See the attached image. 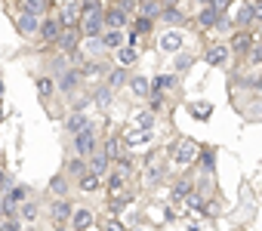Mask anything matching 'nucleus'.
Wrapping results in <instances>:
<instances>
[{"label":"nucleus","mask_w":262,"mask_h":231,"mask_svg":"<svg viewBox=\"0 0 262 231\" xmlns=\"http://www.w3.org/2000/svg\"><path fill=\"white\" fill-rule=\"evenodd\" d=\"M120 136H123V145H126V151H129V154L139 151V148H151V133H142V130H136V127L123 130Z\"/></svg>","instance_id":"aec40b11"},{"label":"nucleus","mask_w":262,"mask_h":231,"mask_svg":"<svg viewBox=\"0 0 262 231\" xmlns=\"http://www.w3.org/2000/svg\"><path fill=\"white\" fill-rule=\"evenodd\" d=\"M129 77H133V71L129 68H120V65H114L108 74H105V83L117 93V89H123V86H129Z\"/></svg>","instance_id":"7c9ffc66"},{"label":"nucleus","mask_w":262,"mask_h":231,"mask_svg":"<svg viewBox=\"0 0 262 231\" xmlns=\"http://www.w3.org/2000/svg\"><path fill=\"white\" fill-rule=\"evenodd\" d=\"M126 89H129V96H133L136 102H148V96H151V80L142 77V74H133Z\"/></svg>","instance_id":"cd10ccee"},{"label":"nucleus","mask_w":262,"mask_h":231,"mask_svg":"<svg viewBox=\"0 0 262 231\" xmlns=\"http://www.w3.org/2000/svg\"><path fill=\"white\" fill-rule=\"evenodd\" d=\"M145 108H148V111H155V114H158V111H164V108H167V96L151 93V96H148V102H145Z\"/></svg>","instance_id":"8fccbe9b"},{"label":"nucleus","mask_w":262,"mask_h":231,"mask_svg":"<svg viewBox=\"0 0 262 231\" xmlns=\"http://www.w3.org/2000/svg\"><path fill=\"white\" fill-rule=\"evenodd\" d=\"M56 19H59V25L65 28V31H71V28H77L80 25V4H77V0H65V4H59V10L53 13Z\"/></svg>","instance_id":"ddd939ff"},{"label":"nucleus","mask_w":262,"mask_h":231,"mask_svg":"<svg viewBox=\"0 0 262 231\" xmlns=\"http://www.w3.org/2000/svg\"><path fill=\"white\" fill-rule=\"evenodd\" d=\"M129 188H133V182H129L126 176H120L117 170H111V176L105 179V191L108 194H120V191H129Z\"/></svg>","instance_id":"4c0bfd02"},{"label":"nucleus","mask_w":262,"mask_h":231,"mask_svg":"<svg viewBox=\"0 0 262 231\" xmlns=\"http://www.w3.org/2000/svg\"><path fill=\"white\" fill-rule=\"evenodd\" d=\"M93 124H96V121H93V114H90V111H68L65 118H62V127H65L68 139L77 136V133H83V130H90Z\"/></svg>","instance_id":"f8f14e48"},{"label":"nucleus","mask_w":262,"mask_h":231,"mask_svg":"<svg viewBox=\"0 0 262 231\" xmlns=\"http://www.w3.org/2000/svg\"><path fill=\"white\" fill-rule=\"evenodd\" d=\"M19 10H25V13H34V16L47 19V16H53V13L59 10V4H56V0H22ZM19 10H16V13H19Z\"/></svg>","instance_id":"b1692460"},{"label":"nucleus","mask_w":262,"mask_h":231,"mask_svg":"<svg viewBox=\"0 0 262 231\" xmlns=\"http://www.w3.org/2000/svg\"><path fill=\"white\" fill-rule=\"evenodd\" d=\"M139 164H142V179H145L148 188H158V185H167V182L176 179L173 170H170L173 160L164 154V148H148Z\"/></svg>","instance_id":"f257e3e1"},{"label":"nucleus","mask_w":262,"mask_h":231,"mask_svg":"<svg viewBox=\"0 0 262 231\" xmlns=\"http://www.w3.org/2000/svg\"><path fill=\"white\" fill-rule=\"evenodd\" d=\"M4 118H7V108H4V99H0V124H4Z\"/></svg>","instance_id":"680f3d73"},{"label":"nucleus","mask_w":262,"mask_h":231,"mask_svg":"<svg viewBox=\"0 0 262 231\" xmlns=\"http://www.w3.org/2000/svg\"><path fill=\"white\" fill-rule=\"evenodd\" d=\"M62 173H65L71 182H80V179L90 173V160H86V157H77V154H68V160H65Z\"/></svg>","instance_id":"5701e85b"},{"label":"nucleus","mask_w":262,"mask_h":231,"mask_svg":"<svg viewBox=\"0 0 262 231\" xmlns=\"http://www.w3.org/2000/svg\"><path fill=\"white\" fill-rule=\"evenodd\" d=\"M185 43H188V40H185V31L167 28V31H161V34H158V47H161L164 53H170V56H179V53H185V50H188Z\"/></svg>","instance_id":"9d476101"},{"label":"nucleus","mask_w":262,"mask_h":231,"mask_svg":"<svg viewBox=\"0 0 262 231\" xmlns=\"http://www.w3.org/2000/svg\"><path fill=\"white\" fill-rule=\"evenodd\" d=\"M161 4H164V7H182L185 0H161Z\"/></svg>","instance_id":"bf43d9fd"},{"label":"nucleus","mask_w":262,"mask_h":231,"mask_svg":"<svg viewBox=\"0 0 262 231\" xmlns=\"http://www.w3.org/2000/svg\"><path fill=\"white\" fill-rule=\"evenodd\" d=\"M111 170H114V160H111V157H105L102 151L90 157V173H93V176H99L102 182H105V179L111 176Z\"/></svg>","instance_id":"473e14b6"},{"label":"nucleus","mask_w":262,"mask_h":231,"mask_svg":"<svg viewBox=\"0 0 262 231\" xmlns=\"http://www.w3.org/2000/svg\"><path fill=\"white\" fill-rule=\"evenodd\" d=\"M111 7H117V10H123L129 19H136L139 16V0H108Z\"/></svg>","instance_id":"49530a36"},{"label":"nucleus","mask_w":262,"mask_h":231,"mask_svg":"<svg viewBox=\"0 0 262 231\" xmlns=\"http://www.w3.org/2000/svg\"><path fill=\"white\" fill-rule=\"evenodd\" d=\"M10 185H13V173H10L4 164H0V191H7Z\"/></svg>","instance_id":"864d4df0"},{"label":"nucleus","mask_w":262,"mask_h":231,"mask_svg":"<svg viewBox=\"0 0 262 231\" xmlns=\"http://www.w3.org/2000/svg\"><path fill=\"white\" fill-rule=\"evenodd\" d=\"M161 25H167V28H176V31H185L188 25H194L191 22V16L182 10V7H164V13H161V19H158Z\"/></svg>","instance_id":"4468645a"},{"label":"nucleus","mask_w":262,"mask_h":231,"mask_svg":"<svg viewBox=\"0 0 262 231\" xmlns=\"http://www.w3.org/2000/svg\"><path fill=\"white\" fill-rule=\"evenodd\" d=\"M151 93H179V74L176 71H164V74H155L151 77Z\"/></svg>","instance_id":"412c9836"},{"label":"nucleus","mask_w":262,"mask_h":231,"mask_svg":"<svg viewBox=\"0 0 262 231\" xmlns=\"http://www.w3.org/2000/svg\"><path fill=\"white\" fill-rule=\"evenodd\" d=\"M68 68H71V59L53 50V56H50V62H47V74H50V77H62Z\"/></svg>","instance_id":"c9c22d12"},{"label":"nucleus","mask_w":262,"mask_h":231,"mask_svg":"<svg viewBox=\"0 0 262 231\" xmlns=\"http://www.w3.org/2000/svg\"><path fill=\"white\" fill-rule=\"evenodd\" d=\"M77 31L83 34V40L102 37V34H105V10H102V13H83V16H80Z\"/></svg>","instance_id":"1a4fd4ad"},{"label":"nucleus","mask_w":262,"mask_h":231,"mask_svg":"<svg viewBox=\"0 0 262 231\" xmlns=\"http://www.w3.org/2000/svg\"><path fill=\"white\" fill-rule=\"evenodd\" d=\"M225 16H228V13H222V10H216V7H204V10H194L191 22H194V28H198L201 34H216L219 22H222Z\"/></svg>","instance_id":"423d86ee"},{"label":"nucleus","mask_w":262,"mask_h":231,"mask_svg":"<svg viewBox=\"0 0 262 231\" xmlns=\"http://www.w3.org/2000/svg\"><path fill=\"white\" fill-rule=\"evenodd\" d=\"M155 124H158V114L148 111V108H139V111L133 114V127L142 130V133H155Z\"/></svg>","instance_id":"72a5a7b5"},{"label":"nucleus","mask_w":262,"mask_h":231,"mask_svg":"<svg viewBox=\"0 0 262 231\" xmlns=\"http://www.w3.org/2000/svg\"><path fill=\"white\" fill-rule=\"evenodd\" d=\"M164 219H167V222H176V213H173V210L167 206V210H164Z\"/></svg>","instance_id":"052dcab7"},{"label":"nucleus","mask_w":262,"mask_h":231,"mask_svg":"<svg viewBox=\"0 0 262 231\" xmlns=\"http://www.w3.org/2000/svg\"><path fill=\"white\" fill-rule=\"evenodd\" d=\"M102 43H105V50L114 56L120 47H126V31H105V34H102Z\"/></svg>","instance_id":"58836bf2"},{"label":"nucleus","mask_w":262,"mask_h":231,"mask_svg":"<svg viewBox=\"0 0 262 231\" xmlns=\"http://www.w3.org/2000/svg\"><path fill=\"white\" fill-rule=\"evenodd\" d=\"M0 228H4V231H22L25 222L22 219H7V222H0Z\"/></svg>","instance_id":"5fc2aeb1"},{"label":"nucleus","mask_w":262,"mask_h":231,"mask_svg":"<svg viewBox=\"0 0 262 231\" xmlns=\"http://www.w3.org/2000/svg\"><path fill=\"white\" fill-rule=\"evenodd\" d=\"M56 4H62V0H56Z\"/></svg>","instance_id":"69168bd1"},{"label":"nucleus","mask_w":262,"mask_h":231,"mask_svg":"<svg viewBox=\"0 0 262 231\" xmlns=\"http://www.w3.org/2000/svg\"><path fill=\"white\" fill-rule=\"evenodd\" d=\"M4 206H7V194L0 191V222H4Z\"/></svg>","instance_id":"13d9d810"},{"label":"nucleus","mask_w":262,"mask_h":231,"mask_svg":"<svg viewBox=\"0 0 262 231\" xmlns=\"http://www.w3.org/2000/svg\"><path fill=\"white\" fill-rule=\"evenodd\" d=\"M93 105V96H90V89H83L80 96H74L71 102H68V111H86Z\"/></svg>","instance_id":"de8ad7c7"},{"label":"nucleus","mask_w":262,"mask_h":231,"mask_svg":"<svg viewBox=\"0 0 262 231\" xmlns=\"http://www.w3.org/2000/svg\"><path fill=\"white\" fill-rule=\"evenodd\" d=\"M191 4H194L198 10H204V7H213V4H216V0H191Z\"/></svg>","instance_id":"4d7b16f0"},{"label":"nucleus","mask_w":262,"mask_h":231,"mask_svg":"<svg viewBox=\"0 0 262 231\" xmlns=\"http://www.w3.org/2000/svg\"><path fill=\"white\" fill-rule=\"evenodd\" d=\"M96 225H99L102 231H129V228H126V225H123V222H120L117 216H102V219H99Z\"/></svg>","instance_id":"09e8293b"},{"label":"nucleus","mask_w":262,"mask_h":231,"mask_svg":"<svg viewBox=\"0 0 262 231\" xmlns=\"http://www.w3.org/2000/svg\"><path fill=\"white\" fill-rule=\"evenodd\" d=\"M136 231H142V228H136Z\"/></svg>","instance_id":"338daca9"},{"label":"nucleus","mask_w":262,"mask_h":231,"mask_svg":"<svg viewBox=\"0 0 262 231\" xmlns=\"http://www.w3.org/2000/svg\"><path fill=\"white\" fill-rule=\"evenodd\" d=\"M139 50L136 47H120L117 53H114V65H120V68H133V65H139Z\"/></svg>","instance_id":"f704fd0d"},{"label":"nucleus","mask_w":262,"mask_h":231,"mask_svg":"<svg viewBox=\"0 0 262 231\" xmlns=\"http://www.w3.org/2000/svg\"><path fill=\"white\" fill-rule=\"evenodd\" d=\"M201 59L210 65V68H228V62H231V50H228V40H207L204 43V53H201Z\"/></svg>","instance_id":"39448f33"},{"label":"nucleus","mask_w":262,"mask_h":231,"mask_svg":"<svg viewBox=\"0 0 262 231\" xmlns=\"http://www.w3.org/2000/svg\"><path fill=\"white\" fill-rule=\"evenodd\" d=\"M4 194H7V200H10V203H16V206H22V203H28V200H31V188H28V185H22V182H13Z\"/></svg>","instance_id":"e433bc0d"},{"label":"nucleus","mask_w":262,"mask_h":231,"mask_svg":"<svg viewBox=\"0 0 262 231\" xmlns=\"http://www.w3.org/2000/svg\"><path fill=\"white\" fill-rule=\"evenodd\" d=\"M74 203H71V197H65V200H50V206H47V219L53 222V228L56 225H71V216H74Z\"/></svg>","instance_id":"9b49d317"},{"label":"nucleus","mask_w":262,"mask_h":231,"mask_svg":"<svg viewBox=\"0 0 262 231\" xmlns=\"http://www.w3.org/2000/svg\"><path fill=\"white\" fill-rule=\"evenodd\" d=\"M194 167L201 170V176H216V148H213V145H204Z\"/></svg>","instance_id":"2f4dec72"},{"label":"nucleus","mask_w":262,"mask_h":231,"mask_svg":"<svg viewBox=\"0 0 262 231\" xmlns=\"http://www.w3.org/2000/svg\"><path fill=\"white\" fill-rule=\"evenodd\" d=\"M90 96H93V105H96L99 111H108V108L114 105V89H111L105 80L93 83V86H90Z\"/></svg>","instance_id":"4be33fe9"},{"label":"nucleus","mask_w":262,"mask_h":231,"mask_svg":"<svg viewBox=\"0 0 262 231\" xmlns=\"http://www.w3.org/2000/svg\"><path fill=\"white\" fill-rule=\"evenodd\" d=\"M256 31H234L231 37H228V50H231V59H237L241 65L247 62V56H250V50L256 47Z\"/></svg>","instance_id":"0eeeda50"},{"label":"nucleus","mask_w":262,"mask_h":231,"mask_svg":"<svg viewBox=\"0 0 262 231\" xmlns=\"http://www.w3.org/2000/svg\"><path fill=\"white\" fill-rule=\"evenodd\" d=\"M114 68V56H108V59H86L83 65H80V71H83V80H105V74Z\"/></svg>","instance_id":"2eb2a0df"},{"label":"nucleus","mask_w":262,"mask_h":231,"mask_svg":"<svg viewBox=\"0 0 262 231\" xmlns=\"http://www.w3.org/2000/svg\"><path fill=\"white\" fill-rule=\"evenodd\" d=\"M47 191L53 194V200H65V197L71 194V179H68L65 173H56V176L50 179V185H47Z\"/></svg>","instance_id":"c85d7f7f"},{"label":"nucleus","mask_w":262,"mask_h":231,"mask_svg":"<svg viewBox=\"0 0 262 231\" xmlns=\"http://www.w3.org/2000/svg\"><path fill=\"white\" fill-rule=\"evenodd\" d=\"M96 222H99V216L90 206H77L74 216H71V231H90Z\"/></svg>","instance_id":"bb28decb"},{"label":"nucleus","mask_w":262,"mask_h":231,"mask_svg":"<svg viewBox=\"0 0 262 231\" xmlns=\"http://www.w3.org/2000/svg\"><path fill=\"white\" fill-rule=\"evenodd\" d=\"M77 4H80V13H102L108 7L105 0H77Z\"/></svg>","instance_id":"3c124183"},{"label":"nucleus","mask_w":262,"mask_h":231,"mask_svg":"<svg viewBox=\"0 0 262 231\" xmlns=\"http://www.w3.org/2000/svg\"><path fill=\"white\" fill-rule=\"evenodd\" d=\"M77 191H80V194H96V191H105V182H102L99 176L86 173V176L77 182Z\"/></svg>","instance_id":"37998d69"},{"label":"nucleus","mask_w":262,"mask_h":231,"mask_svg":"<svg viewBox=\"0 0 262 231\" xmlns=\"http://www.w3.org/2000/svg\"><path fill=\"white\" fill-rule=\"evenodd\" d=\"M62 34H65V28L59 25V19H56V16H47V19H43V25H40L37 43H43V47H50V50H53V47L59 43V37H62Z\"/></svg>","instance_id":"dca6fc26"},{"label":"nucleus","mask_w":262,"mask_h":231,"mask_svg":"<svg viewBox=\"0 0 262 231\" xmlns=\"http://www.w3.org/2000/svg\"><path fill=\"white\" fill-rule=\"evenodd\" d=\"M198 62V56L191 53V50H185V53H179V56H173V71L182 77V74H188L191 71V65Z\"/></svg>","instance_id":"ea45409f"},{"label":"nucleus","mask_w":262,"mask_h":231,"mask_svg":"<svg viewBox=\"0 0 262 231\" xmlns=\"http://www.w3.org/2000/svg\"><path fill=\"white\" fill-rule=\"evenodd\" d=\"M83 86H86V80H83V71L80 68H68L62 77H56V89H59V99H65V102H71L74 96H80L83 93Z\"/></svg>","instance_id":"20e7f679"},{"label":"nucleus","mask_w":262,"mask_h":231,"mask_svg":"<svg viewBox=\"0 0 262 231\" xmlns=\"http://www.w3.org/2000/svg\"><path fill=\"white\" fill-rule=\"evenodd\" d=\"M194 191V173H182V176H176L173 182H170V197L173 200H188V194Z\"/></svg>","instance_id":"6ab92c4d"},{"label":"nucleus","mask_w":262,"mask_h":231,"mask_svg":"<svg viewBox=\"0 0 262 231\" xmlns=\"http://www.w3.org/2000/svg\"><path fill=\"white\" fill-rule=\"evenodd\" d=\"M155 25H158L155 19H145V16H136V19H133V25H129V31H136V34H139V37L145 40V37H151V34H155Z\"/></svg>","instance_id":"c03bdc74"},{"label":"nucleus","mask_w":262,"mask_h":231,"mask_svg":"<svg viewBox=\"0 0 262 231\" xmlns=\"http://www.w3.org/2000/svg\"><path fill=\"white\" fill-rule=\"evenodd\" d=\"M40 25H43V19H40V16H34V13H25V10L13 13V28H16L22 37H34V40H37Z\"/></svg>","instance_id":"6e6552de"},{"label":"nucleus","mask_w":262,"mask_h":231,"mask_svg":"<svg viewBox=\"0 0 262 231\" xmlns=\"http://www.w3.org/2000/svg\"><path fill=\"white\" fill-rule=\"evenodd\" d=\"M71 154H77V157H93V154H99L102 151V133H99V127L93 124L90 130H83V133H77V136H71Z\"/></svg>","instance_id":"7ed1b4c3"},{"label":"nucleus","mask_w":262,"mask_h":231,"mask_svg":"<svg viewBox=\"0 0 262 231\" xmlns=\"http://www.w3.org/2000/svg\"><path fill=\"white\" fill-rule=\"evenodd\" d=\"M34 83H37V99H40V105H53V102H56V96H59V89H56V77L40 74Z\"/></svg>","instance_id":"393cba45"},{"label":"nucleus","mask_w":262,"mask_h":231,"mask_svg":"<svg viewBox=\"0 0 262 231\" xmlns=\"http://www.w3.org/2000/svg\"><path fill=\"white\" fill-rule=\"evenodd\" d=\"M114 170L133 182V179L139 176V160H136V154H129V151H126L123 157H117V160H114Z\"/></svg>","instance_id":"c756f323"},{"label":"nucleus","mask_w":262,"mask_h":231,"mask_svg":"<svg viewBox=\"0 0 262 231\" xmlns=\"http://www.w3.org/2000/svg\"><path fill=\"white\" fill-rule=\"evenodd\" d=\"M136 200V191L129 188V191H120V194H108V203H105V210H108V216H120L129 203Z\"/></svg>","instance_id":"a878e982"},{"label":"nucleus","mask_w":262,"mask_h":231,"mask_svg":"<svg viewBox=\"0 0 262 231\" xmlns=\"http://www.w3.org/2000/svg\"><path fill=\"white\" fill-rule=\"evenodd\" d=\"M191 114H194L198 121H207L210 114H213V105L210 102H198V105H191Z\"/></svg>","instance_id":"603ef678"},{"label":"nucleus","mask_w":262,"mask_h":231,"mask_svg":"<svg viewBox=\"0 0 262 231\" xmlns=\"http://www.w3.org/2000/svg\"><path fill=\"white\" fill-rule=\"evenodd\" d=\"M40 213H43V210H40V203H37L34 197H31L28 203H22V206H19V219H22L25 225H34V222L40 219Z\"/></svg>","instance_id":"79ce46f5"},{"label":"nucleus","mask_w":262,"mask_h":231,"mask_svg":"<svg viewBox=\"0 0 262 231\" xmlns=\"http://www.w3.org/2000/svg\"><path fill=\"white\" fill-rule=\"evenodd\" d=\"M161 13H164V4L161 0H139V16H145V19H161Z\"/></svg>","instance_id":"a18cd8bd"},{"label":"nucleus","mask_w":262,"mask_h":231,"mask_svg":"<svg viewBox=\"0 0 262 231\" xmlns=\"http://www.w3.org/2000/svg\"><path fill=\"white\" fill-rule=\"evenodd\" d=\"M0 231H4V228H0Z\"/></svg>","instance_id":"774afa93"},{"label":"nucleus","mask_w":262,"mask_h":231,"mask_svg":"<svg viewBox=\"0 0 262 231\" xmlns=\"http://www.w3.org/2000/svg\"><path fill=\"white\" fill-rule=\"evenodd\" d=\"M129 25H133V19H129L123 10L117 7H105V31H129Z\"/></svg>","instance_id":"a211bd4d"},{"label":"nucleus","mask_w":262,"mask_h":231,"mask_svg":"<svg viewBox=\"0 0 262 231\" xmlns=\"http://www.w3.org/2000/svg\"><path fill=\"white\" fill-rule=\"evenodd\" d=\"M53 231H71V225H56Z\"/></svg>","instance_id":"e2e57ef3"},{"label":"nucleus","mask_w":262,"mask_h":231,"mask_svg":"<svg viewBox=\"0 0 262 231\" xmlns=\"http://www.w3.org/2000/svg\"><path fill=\"white\" fill-rule=\"evenodd\" d=\"M201 142L198 139H191V136H182V139H176V142H167L164 145V154L173 160V167H194L198 164V157H201Z\"/></svg>","instance_id":"f03ea898"},{"label":"nucleus","mask_w":262,"mask_h":231,"mask_svg":"<svg viewBox=\"0 0 262 231\" xmlns=\"http://www.w3.org/2000/svg\"><path fill=\"white\" fill-rule=\"evenodd\" d=\"M126 47H136V50H139V47H142V37H139L136 31H126Z\"/></svg>","instance_id":"6e6d98bb"},{"label":"nucleus","mask_w":262,"mask_h":231,"mask_svg":"<svg viewBox=\"0 0 262 231\" xmlns=\"http://www.w3.org/2000/svg\"><path fill=\"white\" fill-rule=\"evenodd\" d=\"M102 154H105V157H111V160H117V157H123V154H126L123 136H120L117 130H108V133L102 136Z\"/></svg>","instance_id":"f3484780"},{"label":"nucleus","mask_w":262,"mask_h":231,"mask_svg":"<svg viewBox=\"0 0 262 231\" xmlns=\"http://www.w3.org/2000/svg\"><path fill=\"white\" fill-rule=\"evenodd\" d=\"M256 37H259V40H262V25H259V28H256Z\"/></svg>","instance_id":"0e129e2a"},{"label":"nucleus","mask_w":262,"mask_h":231,"mask_svg":"<svg viewBox=\"0 0 262 231\" xmlns=\"http://www.w3.org/2000/svg\"><path fill=\"white\" fill-rule=\"evenodd\" d=\"M194 191H201L207 200H210V197H216V191H219L216 176H194Z\"/></svg>","instance_id":"a19ab883"}]
</instances>
